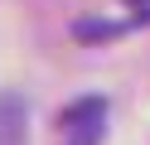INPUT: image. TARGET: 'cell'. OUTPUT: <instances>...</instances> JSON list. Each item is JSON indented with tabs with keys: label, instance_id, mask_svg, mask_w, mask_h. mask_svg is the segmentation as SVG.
Segmentation results:
<instances>
[{
	"label": "cell",
	"instance_id": "6da1fadb",
	"mask_svg": "<svg viewBox=\"0 0 150 145\" xmlns=\"http://www.w3.org/2000/svg\"><path fill=\"white\" fill-rule=\"evenodd\" d=\"M107 135V102L102 97H78L58 111V145H102Z\"/></svg>",
	"mask_w": 150,
	"mask_h": 145
},
{
	"label": "cell",
	"instance_id": "7a4b0ae2",
	"mask_svg": "<svg viewBox=\"0 0 150 145\" xmlns=\"http://www.w3.org/2000/svg\"><path fill=\"white\" fill-rule=\"evenodd\" d=\"M126 5H150V0H126Z\"/></svg>",
	"mask_w": 150,
	"mask_h": 145
}]
</instances>
